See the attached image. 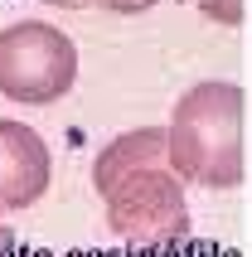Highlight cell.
Listing matches in <instances>:
<instances>
[{
  "mask_svg": "<svg viewBox=\"0 0 252 257\" xmlns=\"http://www.w3.org/2000/svg\"><path fill=\"white\" fill-rule=\"evenodd\" d=\"M165 151L175 180H194L204 189H233L247 175L242 160V87L199 83L189 87L165 126Z\"/></svg>",
  "mask_w": 252,
  "mask_h": 257,
  "instance_id": "cell-1",
  "label": "cell"
},
{
  "mask_svg": "<svg viewBox=\"0 0 252 257\" xmlns=\"http://www.w3.org/2000/svg\"><path fill=\"white\" fill-rule=\"evenodd\" d=\"M78 83V49L49 20H20L0 29V97L49 107Z\"/></svg>",
  "mask_w": 252,
  "mask_h": 257,
  "instance_id": "cell-2",
  "label": "cell"
},
{
  "mask_svg": "<svg viewBox=\"0 0 252 257\" xmlns=\"http://www.w3.org/2000/svg\"><path fill=\"white\" fill-rule=\"evenodd\" d=\"M102 204H107V228L141 252H170L194 233L189 199H184V185L175 180V170H146L116 185Z\"/></svg>",
  "mask_w": 252,
  "mask_h": 257,
  "instance_id": "cell-3",
  "label": "cell"
},
{
  "mask_svg": "<svg viewBox=\"0 0 252 257\" xmlns=\"http://www.w3.org/2000/svg\"><path fill=\"white\" fill-rule=\"evenodd\" d=\"M49 175H54V156L44 136L25 121L0 116V214L39 204L49 189Z\"/></svg>",
  "mask_w": 252,
  "mask_h": 257,
  "instance_id": "cell-4",
  "label": "cell"
},
{
  "mask_svg": "<svg viewBox=\"0 0 252 257\" xmlns=\"http://www.w3.org/2000/svg\"><path fill=\"white\" fill-rule=\"evenodd\" d=\"M146 170H170V151H165V126H141V131H121L116 141H107L92 160V185L107 199L116 185L136 180Z\"/></svg>",
  "mask_w": 252,
  "mask_h": 257,
  "instance_id": "cell-5",
  "label": "cell"
},
{
  "mask_svg": "<svg viewBox=\"0 0 252 257\" xmlns=\"http://www.w3.org/2000/svg\"><path fill=\"white\" fill-rule=\"evenodd\" d=\"M54 5H68V10H107V15H141V10H151L155 0H54Z\"/></svg>",
  "mask_w": 252,
  "mask_h": 257,
  "instance_id": "cell-6",
  "label": "cell"
},
{
  "mask_svg": "<svg viewBox=\"0 0 252 257\" xmlns=\"http://www.w3.org/2000/svg\"><path fill=\"white\" fill-rule=\"evenodd\" d=\"M199 10L218 25H242V0H199Z\"/></svg>",
  "mask_w": 252,
  "mask_h": 257,
  "instance_id": "cell-7",
  "label": "cell"
},
{
  "mask_svg": "<svg viewBox=\"0 0 252 257\" xmlns=\"http://www.w3.org/2000/svg\"><path fill=\"white\" fill-rule=\"evenodd\" d=\"M10 247H15V228H10V223H0V257L10 252Z\"/></svg>",
  "mask_w": 252,
  "mask_h": 257,
  "instance_id": "cell-8",
  "label": "cell"
}]
</instances>
